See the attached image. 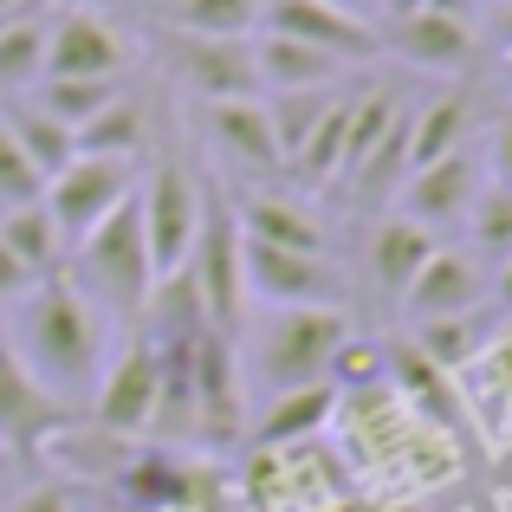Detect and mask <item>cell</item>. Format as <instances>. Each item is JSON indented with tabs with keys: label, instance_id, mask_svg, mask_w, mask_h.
Instances as JSON below:
<instances>
[{
	"label": "cell",
	"instance_id": "obj_1",
	"mask_svg": "<svg viewBox=\"0 0 512 512\" xmlns=\"http://www.w3.org/2000/svg\"><path fill=\"white\" fill-rule=\"evenodd\" d=\"M13 363L46 389L52 402L78 409L91 402L104 363H111V318L85 299L65 273H46L13 299V318H7V338Z\"/></svg>",
	"mask_w": 512,
	"mask_h": 512
},
{
	"label": "cell",
	"instance_id": "obj_2",
	"mask_svg": "<svg viewBox=\"0 0 512 512\" xmlns=\"http://www.w3.org/2000/svg\"><path fill=\"white\" fill-rule=\"evenodd\" d=\"M104 318H143L156 292V266L143 247V221H137V195L117 214H104L85 240H78V273H65Z\"/></svg>",
	"mask_w": 512,
	"mask_h": 512
},
{
	"label": "cell",
	"instance_id": "obj_3",
	"mask_svg": "<svg viewBox=\"0 0 512 512\" xmlns=\"http://www.w3.org/2000/svg\"><path fill=\"white\" fill-rule=\"evenodd\" d=\"M182 279L195 292L201 318H208L221 338H240L247 331V266H240V221H234V201L221 188H201V227H195V247L182 260Z\"/></svg>",
	"mask_w": 512,
	"mask_h": 512
},
{
	"label": "cell",
	"instance_id": "obj_4",
	"mask_svg": "<svg viewBox=\"0 0 512 512\" xmlns=\"http://www.w3.org/2000/svg\"><path fill=\"white\" fill-rule=\"evenodd\" d=\"M350 338L344 305H286L260 325V383L266 396L305 383H331V357Z\"/></svg>",
	"mask_w": 512,
	"mask_h": 512
},
{
	"label": "cell",
	"instance_id": "obj_5",
	"mask_svg": "<svg viewBox=\"0 0 512 512\" xmlns=\"http://www.w3.org/2000/svg\"><path fill=\"white\" fill-rule=\"evenodd\" d=\"M156 396H163V350L130 331V338L111 350V363H104L98 389H91V415H98L104 435L130 441V435H150Z\"/></svg>",
	"mask_w": 512,
	"mask_h": 512
},
{
	"label": "cell",
	"instance_id": "obj_6",
	"mask_svg": "<svg viewBox=\"0 0 512 512\" xmlns=\"http://www.w3.org/2000/svg\"><path fill=\"white\" fill-rule=\"evenodd\" d=\"M130 195H137V169H130V163H117V156H72V163L46 182V195H39V201H46L59 240H65V247H78V240H85L104 214L124 208Z\"/></svg>",
	"mask_w": 512,
	"mask_h": 512
},
{
	"label": "cell",
	"instance_id": "obj_7",
	"mask_svg": "<svg viewBox=\"0 0 512 512\" xmlns=\"http://www.w3.org/2000/svg\"><path fill=\"white\" fill-rule=\"evenodd\" d=\"M201 175H188L182 163H156V175L137 188V221H143V247H150L156 279L182 273L188 247H195L201 227Z\"/></svg>",
	"mask_w": 512,
	"mask_h": 512
},
{
	"label": "cell",
	"instance_id": "obj_8",
	"mask_svg": "<svg viewBox=\"0 0 512 512\" xmlns=\"http://www.w3.org/2000/svg\"><path fill=\"white\" fill-rule=\"evenodd\" d=\"M163 65L195 91L201 104L221 98H253L260 72H253V39H208V33H163Z\"/></svg>",
	"mask_w": 512,
	"mask_h": 512
},
{
	"label": "cell",
	"instance_id": "obj_9",
	"mask_svg": "<svg viewBox=\"0 0 512 512\" xmlns=\"http://www.w3.org/2000/svg\"><path fill=\"white\" fill-rule=\"evenodd\" d=\"M240 266H247V292L273 312L286 305H344V279L331 273V253H286L240 240Z\"/></svg>",
	"mask_w": 512,
	"mask_h": 512
},
{
	"label": "cell",
	"instance_id": "obj_10",
	"mask_svg": "<svg viewBox=\"0 0 512 512\" xmlns=\"http://www.w3.org/2000/svg\"><path fill=\"white\" fill-rule=\"evenodd\" d=\"M260 33H279V39H299V46H312V52H331L338 65H357V59H376V52H383V33H376L363 13H344V7H331V0H266Z\"/></svg>",
	"mask_w": 512,
	"mask_h": 512
},
{
	"label": "cell",
	"instance_id": "obj_11",
	"mask_svg": "<svg viewBox=\"0 0 512 512\" xmlns=\"http://www.w3.org/2000/svg\"><path fill=\"white\" fill-rule=\"evenodd\" d=\"M124 39H117V26L104 20V13H59V20H46V72L39 78H111V85H124Z\"/></svg>",
	"mask_w": 512,
	"mask_h": 512
},
{
	"label": "cell",
	"instance_id": "obj_12",
	"mask_svg": "<svg viewBox=\"0 0 512 512\" xmlns=\"http://www.w3.org/2000/svg\"><path fill=\"white\" fill-rule=\"evenodd\" d=\"M383 383L402 396V409H415L428 428H441V435H461V428L474 422L467 402H461V376H448L441 363H428L409 338L383 357Z\"/></svg>",
	"mask_w": 512,
	"mask_h": 512
},
{
	"label": "cell",
	"instance_id": "obj_13",
	"mask_svg": "<svg viewBox=\"0 0 512 512\" xmlns=\"http://www.w3.org/2000/svg\"><path fill=\"white\" fill-rule=\"evenodd\" d=\"M480 305H487V266H480L474 253H454V247H435V260L402 292V312H409L415 325H428V318H461V312H480Z\"/></svg>",
	"mask_w": 512,
	"mask_h": 512
},
{
	"label": "cell",
	"instance_id": "obj_14",
	"mask_svg": "<svg viewBox=\"0 0 512 512\" xmlns=\"http://www.w3.org/2000/svg\"><path fill=\"white\" fill-rule=\"evenodd\" d=\"M480 182H487L480 156L454 150V156H441V163H422V169L402 175V208L396 214H409V221H422V227H448V221L467 214V201L480 195Z\"/></svg>",
	"mask_w": 512,
	"mask_h": 512
},
{
	"label": "cell",
	"instance_id": "obj_15",
	"mask_svg": "<svg viewBox=\"0 0 512 512\" xmlns=\"http://www.w3.org/2000/svg\"><path fill=\"white\" fill-rule=\"evenodd\" d=\"M383 46H396L402 59L422 65V72L461 78L467 65H474V20H448V13H435V7H415V13H402V20H389Z\"/></svg>",
	"mask_w": 512,
	"mask_h": 512
},
{
	"label": "cell",
	"instance_id": "obj_16",
	"mask_svg": "<svg viewBox=\"0 0 512 512\" xmlns=\"http://www.w3.org/2000/svg\"><path fill=\"white\" fill-rule=\"evenodd\" d=\"M441 234L422 221H409V214H383V221L370 227V253H363V266H370V286L383 292V299L402 305V292H409V279L422 273L428 260H435Z\"/></svg>",
	"mask_w": 512,
	"mask_h": 512
},
{
	"label": "cell",
	"instance_id": "obj_17",
	"mask_svg": "<svg viewBox=\"0 0 512 512\" xmlns=\"http://www.w3.org/2000/svg\"><path fill=\"white\" fill-rule=\"evenodd\" d=\"M240 240H260V247H286V253H331V234L299 195H240L234 201Z\"/></svg>",
	"mask_w": 512,
	"mask_h": 512
},
{
	"label": "cell",
	"instance_id": "obj_18",
	"mask_svg": "<svg viewBox=\"0 0 512 512\" xmlns=\"http://www.w3.org/2000/svg\"><path fill=\"white\" fill-rule=\"evenodd\" d=\"M253 72H260V85L279 98V91H325V85H344L350 65H338L331 52L299 46V39L260 33V39H253Z\"/></svg>",
	"mask_w": 512,
	"mask_h": 512
},
{
	"label": "cell",
	"instance_id": "obj_19",
	"mask_svg": "<svg viewBox=\"0 0 512 512\" xmlns=\"http://www.w3.org/2000/svg\"><path fill=\"white\" fill-rule=\"evenodd\" d=\"M331 415H338V389H331V383L279 389V396H266V415H260V428H253V441H260V448L318 441V435L331 428Z\"/></svg>",
	"mask_w": 512,
	"mask_h": 512
},
{
	"label": "cell",
	"instance_id": "obj_20",
	"mask_svg": "<svg viewBox=\"0 0 512 512\" xmlns=\"http://www.w3.org/2000/svg\"><path fill=\"white\" fill-rule=\"evenodd\" d=\"M65 402H52L46 389L33 383V376L20 370V363H13V350L0 344V441H39V435H52V428L65 422Z\"/></svg>",
	"mask_w": 512,
	"mask_h": 512
},
{
	"label": "cell",
	"instance_id": "obj_21",
	"mask_svg": "<svg viewBox=\"0 0 512 512\" xmlns=\"http://www.w3.org/2000/svg\"><path fill=\"white\" fill-rule=\"evenodd\" d=\"M208 130L227 150V163L279 169V143H273V124H266V98H221V104H208Z\"/></svg>",
	"mask_w": 512,
	"mask_h": 512
},
{
	"label": "cell",
	"instance_id": "obj_22",
	"mask_svg": "<svg viewBox=\"0 0 512 512\" xmlns=\"http://www.w3.org/2000/svg\"><path fill=\"white\" fill-rule=\"evenodd\" d=\"M467 130H474V91H467V85L428 98L422 111L409 117V169L441 163V156L467 150Z\"/></svg>",
	"mask_w": 512,
	"mask_h": 512
},
{
	"label": "cell",
	"instance_id": "obj_23",
	"mask_svg": "<svg viewBox=\"0 0 512 512\" xmlns=\"http://www.w3.org/2000/svg\"><path fill=\"white\" fill-rule=\"evenodd\" d=\"M0 124L13 130V143H20V156L26 163H33L39 175H59L65 163H72L78 156V137H72V124H59V117L52 111H39L33 98H20V104H7V111H0Z\"/></svg>",
	"mask_w": 512,
	"mask_h": 512
},
{
	"label": "cell",
	"instance_id": "obj_24",
	"mask_svg": "<svg viewBox=\"0 0 512 512\" xmlns=\"http://www.w3.org/2000/svg\"><path fill=\"white\" fill-rule=\"evenodd\" d=\"M396 117H402V98H396V85L344 91V163H338V175H344V182L363 169V156H370L376 143L389 137V124H396Z\"/></svg>",
	"mask_w": 512,
	"mask_h": 512
},
{
	"label": "cell",
	"instance_id": "obj_25",
	"mask_svg": "<svg viewBox=\"0 0 512 512\" xmlns=\"http://www.w3.org/2000/svg\"><path fill=\"white\" fill-rule=\"evenodd\" d=\"M487 338H493L487 305H480V312H461V318H428V325H415V331H409V344L422 350L428 363H441L448 376H461L467 363L487 350Z\"/></svg>",
	"mask_w": 512,
	"mask_h": 512
},
{
	"label": "cell",
	"instance_id": "obj_26",
	"mask_svg": "<svg viewBox=\"0 0 512 512\" xmlns=\"http://www.w3.org/2000/svg\"><path fill=\"white\" fill-rule=\"evenodd\" d=\"M0 247H7L33 279H46V273H59L65 240H59V227H52L46 201H26V208H7V214H0Z\"/></svg>",
	"mask_w": 512,
	"mask_h": 512
},
{
	"label": "cell",
	"instance_id": "obj_27",
	"mask_svg": "<svg viewBox=\"0 0 512 512\" xmlns=\"http://www.w3.org/2000/svg\"><path fill=\"white\" fill-rule=\"evenodd\" d=\"M72 137H78V156H117V163H137L143 143H150V124H143L137 98H111L91 124H78Z\"/></svg>",
	"mask_w": 512,
	"mask_h": 512
},
{
	"label": "cell",
	"instance_id": "obj_28",
	"mask_svg": "<svg viewBox=\"0 0 512 512\" xmlns=\"http://www.w3.org/2000/svg\"><path fill=\"white\" fill-rule=\"evenodd\" d=\"M39 72H46V20H33V13L0 20V91L20 98L39 85Z\"/></svg>",
	"mask_w": 512,
	"mask_h": 512
},
{
	"label": "cell",
	"instance_id": "obj_29",
	"mask_svg": "<svg viewBox=\"0 0 512 512\" xmlns=\"http://www.w3.org/2000/svg\"><path fill=\"white\" fill-rule=\"evenodd\" d=\"M338 98H344V91L325 85V91H279V98L266 104V124H273V143H279V169H286V156L331 117V104H338Z\"/></svg>",
	"mask_w": 512,
	"mask_h": 512
},
{
	"label": "cell",
	"instance_id": "obj_30",
	"mask_svg": "<svg viewBox=\"0 0 512 512\" xmlns=\"http://www.w3.org/2000/svg\"><path fill=\"white\" fill-rule=\"evenodd\" d=\"M266 0H175L169 26L175 33H208V39H253Z\"/></svg>",
	"mask_w": 512,
	"mask_h": 512
},
{
	"label": "cell",
	"instance_id": "obj_31",
	"mask_svg": "<svg viewBox=\"0 0 512 512\" xmlns=\"http://www.w3.org/2000/svg\"><path fill=\"white\" fill-rule=\"evenodd\" d=\"M461 376H467V389H474V402L493 415V428H506L512 422V331H493L487 350H480Z\"/></svg>",
	"mask_w": 512,
	"mask_h": 512
},
{
	"label": "cell",
	"instance_id": "obj_32",
	"mask_svg": "<svg viewBox=\"0 0 512 512\" xmlns=\"http://www.w3.org/2000/svg\"><path fill=\"white\" fill-rule=\"evenodd\" d=\"M39 111H52V117H59V124H91V117H98L104 111V104H111V98H124V85H111V78H39Z\"/></svg>",
	"mask_w": 512,
	"mask_h": 512
},
{
	"label": "cell",
	"instance_id": "obj_33",
	"mask_svg": "<svg viewBox=\"0 0 512 512\" xmlns=\"http://www.w3.org/2000/svg\"><path fill=\"white\" fill-rule=\"evenodd\" d=\"M467 240H474V260H493L500 266L506 253H512V195L506 188H493V182H480V195L467 201Z\"/></svg>",
	"mask_w": 512,
	"mask_h": 512
},
{
	"label": "cell",
	"instance_id": "obj_34",
	"mask_svg": "<svg viewBox=\"0 0 512 512\" xmlns=\"http://www.w3.org/2000/svg\"><path fill=\"white\" fill-rule=\"evenodd\" d=\"M130 500H143V506H182L188 500V474L169 461V454H143V461H130Z\"/></svg>",
	"mask_w": 512,
	"mask_h": 512
},
{
	"label": "cell",
	"instance_id": "obj_35",
	"mask_svg": "<svg viewBox=\"0 0 512 512\" xmlns=\"http://www.w3.org/2000/svg\"><path fill=\"white\" fill-rule=\"evenodd\" d=\"M46 195V175L20 156V143H13V130L0 124V214L7 208H26V201Z\"/></svg>",
	"mask_w": 512,
	"mask_h": 512
},
{
	"label": "cell",
	"instance_id": "obj_36",
	"mask_svg": "<svg viewBox=\"0 0 512 512\" xmlns=\"http://www.w3.org/2000/svg\"><path fill=\"white\" fill-rule=\"evenodd\" d=\"M7 512H72V500H65V487H26Z\"/></svg>",
	"mask_w": 512,
	"mask_h": 512
},
{
	"label": "cell",
	"instance_id": "obj_37",
	"mask_svg": "<svg viewBox=\"0 0 512 512\" xmlns=\"http://www.w3.org/2000/svg\"><path fill=\"white\" fill-rule=\"evenodd\" d=\"M487 156H493V163H487V182L512 195V124L500 130V137H493V150H487Z\"/></svg>",
	"mask_w": 512,
	"mask_h": 512
},
{
	"label": "cell",
	"instance_id": "obj_38",
	"mask_svg": "<svg viewBox=\"0 0 512 512\" xmlns=\"http://www.w3.org/2000/svg\"><path fill=\"white\" fill-rule=\"evenodd\" d=\"M26 286H33V273H26V266L20 260H13V253L7 247H0V299H20V292Z\"/></svg>",
	"mask_w": 512,
	"mask_h": 512
},
{
	"label": "cell",
	"instance_id": "obj_39",
	"mask_svg": "<svg viewBox=\"0 0 512 512\" xmlns=\"http://www.w3.org/2000/svg\"><path fill=\"white\" fill-rule=\"evenodd\" d=\"M422 7H435V13H448V20H474L487 0H422Z\"/></svg>",
	"mask_w": 512,
	"mask_h": 512
},
{
	"label": "cell",
	"instance_id": "obj_40",
	"mask_svg": "<svg viewBox=\"0 0 512 512\" xmlns=\"http://www.w3.org/2000/svg\"><path fill=\"white\" fill-rule=\"evenodd\" d=\"M487 292H493V299H500L506 312H512V253H506V260H500V273L487 279Z\"/></svg>",
	"mask_w": 512,
	"mask_h": 512
},
{
	"label": "cell",
	"instance_id": "obj_41",
	"mask_svg": "<svg viewBox=\"0 0 512 512\" xmlns=\"http://www.w3.org/2000/svg\"><path fill=\"white\" fill-rule=\"evenodd\" d=\"M493 39H500V52L512 46V0H500V13H493Z\"/></svg>",
	"mask_w": 512,
	"mask_h": 512
},
{
	"label": "cell",
	"instance_id": "obj_42",
	"mask_svg": "<svg viewBox=\"0 0 512 512\" xmlns=\"http://www.w3.org/2000/svg\"><path fill=\"white\" fill-rule=\"evenodd\" d=\"M376 7H383L389 20H402V13H415V7H422V0H376Z\"/></svg>",
	"mask_w": 512,
	"mask_h": 512
},
{
	"label": "cell",
	"instance_id": "obj_43",
	"mask_svg": "<svg viewBox=\"0 0 512 512\" xmlns=\"http://www.w3.org/2000/svg\"><path fill=\"white\" fill-rule=\"evenodd\" d=\"M331 7H344V13H363V20H370V13H383L376 0H331Z\"/></svg>",
	"mask_w": 512,
	"mask_h": 512
},
{
	"label": "cell",
	"instance_id": "obj_44",
	"mask_svg": "<svg viewBox=\"0 0 512 512\" xmlns=\"http://www.w3.org/2000/svg\"><path fill=\"white\" fill-rule=\"evenodd\" d=\"M500 85H506V91H512V46H506V52H500Z\"/></svg>",
	"mask_w": 512,
	"mask_h": 512
},
{
	"label": "cell",
	"instance_id": "obj_45",
	"mask_svg": "<svg viewBox=\"0 0 512 512\" xmlns=\"http://www.w3.org/2000/svg\"><path fill=\"white\" fill-rule=\"evenodd\" d=\"M7 13H26V0H0V20H7Z\"/></svg>",
	"mask_w": 512,
	"mask_h": 512
},
{
	"label": "cell",
	"instance_id": "obj_46",
	"mask_svg": "<svg viewBox=\"0 0 512 512\" xmlns=\"http://www.w3.org/2000/svg\"><path fill=\"white\" fill-rule=\"evenodd\" d=\"M500 454H512V422H506V428H500Z\"/></svg>",
	"mask_w": 512,
	"mask_h": 512
},
{
	"label": "cell",
	"instance_id": "obj_47",
	"mask_svg": "<svg viewBox=\"0 0 512 512\" xmlns=\"http://www.w3.org/2000/svg\"><path fill=\"white\" fill-rule=\"evenodd\" d=\"M7 20H13V13H7Z\"/></svg>",
	"mask_w": 512,
	"mask_h": 512
}]
</instances>
